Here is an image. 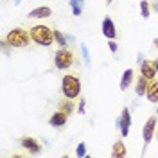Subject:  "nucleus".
I'll return each mask as SVG.
<instances>
[{"mask_svg":"<svg viewBox=\"0 0 158 158\" xmlns=\"http://www.w3.org/2000/svg\"><path fill=\"white\" fill-rule=\"evenodd\" d=\"M29 32L32 41L41 45V47H49L54 41V31L47 27V25H34V27H31Z\"/></svg>","mask_w":158,"mask_h":158,"instance_id":"obj_1","label":"nucleus"},{"mask_svg":"<svg viewBox=\"0 0 158 158\" xmlns=\"http://www.w3.org/2000/svg\"><path fill=\"white\" fill-rule=\"evenodd\" d=\"M61 92H63V95L67 99H77L81 95V81H79L76 76H70L67 74L63 81H61Z\"/></svg>","mask_w":158,"mask_h":158,"instance_id":"obj_2","label":"nucleus"},{"mask_svg":"<svg viewBox=\"0 0 158 158\" xmlns=\"http://www.w3.org/2000/svg\"><path fill=\"white\" fill-rule=\"evenodd\" d=\"M31 32H27L25 29H22V27H15V29H11L7 32V36H6V41L9 43L11 47H27L31 41Z\"/></svg>","mask_w":158,"mask_h":158,"instance_id":"obj_3","label":"nucleus"},{"mask_svg":"<svg viewBox=\"0 0 158 158\" xmlns=\"http://www.w3.org/2000/svg\"><path fill=\"white\" fill-rule=\"evenodd\" d=\"M76 63V58L72 54V50H69L67 47L65 49H59L56 54H54V65L58 70H67L70 69L72 65Z\"/></svg>","mask_w":158,"mask_h":158,"instance_id":"obj_4","label":"nucleus"},{"mask_svg":"<svg viewBox=\"0 0 158 158\" xmlns=\"http://www.w3.org/2000/svg\"><path fill=\"white\" fill-rule=\"evenodd\" d=\"M155 131H156V115L148 118V122L144 124V129H142V137H144V142L149 144L153 137H155Z\"/></svg>","mask_w":158,"mask_h":158,"instance_id":"obj_5","label":"nucleus"},{"mask_svg":"<svg viewBox=\"0 0 158 158\" xmlns=\"http://www.w3.org/2000/svg\"><path fill=\"white\" fill-rule=\"evenodd\" d=\"M101 31H102V34H104L108 40H115L117 38V27H115L113 20L110 18V16H104L102 23H101Z\"/></svg>","mask_w":158,"mask_h":158,"instance_id":"obj_6","label":"nucleus"},{"mask_svg":"<svg viewBox=\"0 0 158 158\" xmlns=\"http://www.w3.org/2000/svg\"><path fill=\"white\" fill-rule=\"evenodd\" d=\"M67 120H69V115H67L65 111L58 110V111H54L52 117L49 118V124L52 126V128H63V126L67 124Z\"/></svg>","mask_w":158,"mask_h":158,"instance_id":"obj_7","label":"nucleus"},{"mask_svg":"<svg viewBox=\"0 0 158 158\" xmlns=\"http://www.w3.org/2000/svg\"><path fill=\"white\" fill-rule=\"evenodd\" d=\"M20 144H22V148H25L27 151H31L32 155H38L40 151H41V146H40V142L36 138L32 137H23L20 140Z\"/></svg>","mask_w":158,"mask_h":158,"instance_id":"obj_8","label":"nucleus"},{"mask_svg":"<svg viewBox=\"0 0 158 158\" xmlns=\"http://www.w3.org/2000/svg\"><path fill=\"white\" fill-rule=\"evenodd\" d=\"M140 74L144 76V77H148L149 81H153V79L156 77V69H155V63H151V61H142V65H140Z\"/></svg>","mask_w":158,"mask_h":158,"instance_id":"obj_9","label":"nucleus"},{"mask_svg":"<svg viewBox=\"0 0 158 158\" xmlns=\"http://www.w3.org/2000/svg\"><path fill=\"white\" fill-rule=\"evenodd\" d=\"M120 117H122V124H120V135H122V137H128L129 128H131V113H129V110L124 108V110H122V113H120Z\"/></svg>","mask_w":158,"mask_h":158,"instance_id":"obj_10","label":"nucleus"},{"mask_svg":"<svg viewBox=\"0 0 158 158\" xmlns=\"http://www.w3.org/2000/svg\"><path fill=\"white\" fill-rule=\"evenodd\" d=\"M50 15H52V9L47 7V6H41V7H36V9H32L27 15V18H49Z\"/></svg>","mask_w":158,"mask_h":158,"instance_id":"obj_11","label":"nucleus"},{"mask_svg":"<svg viewBox=\"0 0 158 158\" xmlns=\"http://www.w3.org/2000/svg\"><path fill=\"white\" fill-rule=\"evenodd\" d=\"M133 76H135L133 69H126V70H124V74H122V79H120V90H122V92L129 88V85L133 83Z\"/></svg>","mask_w":158,"mask_h":158,"instance_id":"obj_12","label":"nucleus"},{"mask_svg":"<svg viewBox=\"0 0 158 158\" xmlns=\"http://www.w3.org/2000/svg\"><path fill=\"white\" fill-rule=\"evenodd\" d=\"M148 88H149V79L144 77V76L140 74L138 79H137V88H135L137 95H146V94H148Z\"/></svg>","mask_w":158,"mask_h":158,"instance_id":"obj_13","label":"nucleus"},{"mask_svg":"<svg viewBox=\"0 0 158 158\" xmlns=\"http://www.w3.org/2000/svg\"><path fill=\"white\" fill-rule=\"evenodd\" d=\"M111 156L113 158H124L126 156V146L122 140H117L113 144V149H111Z\"/></svg>","mask_w":158,"mask_h":158,"instance_id":"obj_14","label":"nucleus"},{"mask_svg":"<svg viewBox=\"0 0 158 158\" xmlns=\"http://www.w3.org/2000/svg\"><path fill=\"white\" fill-rule=\"evenodd\" d=\"M70 9H72V15L74 16H81V13L85 9V0H70Z\"/></svg>","mask_w":158,"mask_h":158,"instance_id":"obj_15","label":"nucleus"},{"mask_svg":"<svg viewBox=\"0 0 158 158\" xmlns=\"http://www.w3.org/2000/svg\"><path fill=\"white\" fill-rule=\"evenodd\" d=\"M148 99L151 102H158V81H153L149 83V88H148Z\"/></svg>","mask_w":158,"mask_h":158,"instance_id":"obj_16","label":"nucleus"},{"mask_svg":"<svg viewBox=\"0 0 158 158\" xmlns=\"http://www.w3.org/2000/svg\"><path fill=\"white\" fill-rule=\"evenodd\" d=\"M59 110H61V111H65V113L70 117V115L74 113V102H72V99L65 97V101H61V102H59Z\"/></svg>","mask_w":158,"mask_h":158,"instance_id":"obj_17","label":"nucleus"},{"mask_svg":"<svg viewBox=\"0 0 158 158\" xmlns=\"http://www.w3.org/2000/svg\"><path fill=\"white\" fill-rule=\"evenodd\" d=\"M54 40H56V43H58L61 49H65L67 47V43H69V40H67V34H63L61 31H54Z\"/></svg>","mask_w":158,"mask_h":158,"instance_id":"obj_18","label":"nucleus"},{"mask_svg":"<svg viewBox=\"0 0 158 158\" xmlns=\"http://www.w3.org/2000/svg\"><path fill=\"white\" fill-rule=\"evenodd\" d=\"M81 54H83V59H85V65H86V67H90V65H92V58H90V50H88V47H86L85 43L81 45Z\"/></svg>","mask_w":158,"mask_h":158,"instance_id":"obj_19","label":"nucleus"},{"mask_svg":"<svg viewBox=\"0 0 158 158\" xmlns=\"http://www.w3.org/2000/svg\"><path fill=\"white\" fill-rule=\"evenodd\" d=\"M149 11H151L149 2L148 0H142V2H140V13H142V18H149Z\"/></svg>","mask_w":158,"mask_h":158,"instance_id":"obj_20","label":"nucleus"},{"mask_svg":"<svg viewBox=\"0 0 158 158\" xmlns=\"http://www.w3.org/2000/svg\"><path fill=\"white\" fill-rule=\"evenodd\" d=\"M76 155H77L79 158H83L85 155H86V144L85 142H79L77 148H76Z\"/></svg>","mask_w":158,"mask_h":158,"instance_id":"obj_21","label":"nucleus"},{"mask_svg":"<svg viewBox=\"0 0 158 158\" xmlns=\"http://www.w3.org/2000/svg\"><path fill=\"white\" fill-rule=\"evenodd\" d=\"M108 49H110V52H113V54H115V52L118 50V43L115 41V40H110V41H108Z\"/></svg>","mask_w":158,"mask_h":158,"instance_id":"obj_22","label":"nucleus"},{"mask_svg":"<svg viewBox=\"0 0 158 158\" xmlns=\"http://www.w3.org/2000/svg\"><path fill=\"white\" fill-rule=\"evenodd\" d=\"M77 113H79V115H83V113H85V99H81V101H79V108H77Z\"/></svg>","mask_w":158,"mask_h":158,"instance_id":"obj_23","label":"nucleus"},{"mask_svg":"<svg viewBox=\"0 0 158 158\" xmlns=\"http://www.w3.org/2000/svg\"><path fill=\"white\" fill-rule=\"evenodd\" d=\"M142 61H144V54H142V52H138V54H137V63H138V65H142Z\"/></svg>","mask_w":158,"mask_h":158,"instance_id":"obj_24","label":"nucleus"},{"mask_svg":"<svg viewBox=\"0 0 158 158\" xmlns=\"http://www.w3.org/2000/svg\"><path fill=\"white\" fill-rule=\"evenodd\" d=\"M67 40H69L70 43H74V41H76V38H74V36H72V34H67Z\"/></svg>","mask_w":158,"mask_h":158,"instance_id":"obj_25","label":"nucleus"},{"mask_svg":"<svg viewBox=\"0 0 158 158\" xmlns=\"http://www.w3.org/2000/svg\"><path fill=\"white\" fill-rule=\"evenodd\" d=\"M151 9H153V11H156V13H158V2H153V6H151Z\"/></svg>","mask_w":158,"mask_h":158,"instance_id":"obj_26","label":"nucleus"},{"mask_svg":"<svg viewBox=\"0 0 158 158\" xmlns=\"http://www.w3.org/2000/svg\"><path fill=\"white\" fill-rule=\"evenodd\" d=\"M153 63H155V69H156V72H158V58L155 59V61H153Z\"/></svg>","mask_w":158,"mask_h":158,"instance_id":"obj_27","label":"nucleus"},{"mask_svg":"<svg viewBox=\"0 0 158 158\" xmlns=\"http://www.w3.org/2000/svg\"><path fill=\"white\" fill-rule=\"evenodd\" d=\"M153 43H155V47L158 49V38H155V41H153Z\"/></svg>","mask_w":158,"mask_h":158,"instance_id":"obj_28","label":"nucleus"},{"mask_svg":"<svg viewBox=\"0 0 158 158\" xmlns=\"http://www.w3.org/2000/svg\"><path fill=\"white\" fill-rule=\"evenodd\" d=\"M20 2H22V0H15V6H20Z\"/></svg>","mask_w":158,"mask_h":158,"instance_id":"obj_29","label":"nucleus"},{"mask_svg":"<svg viewBox=\"0 0 158 158\" xmlns=\"http://www.w3.org/2000/svg\"><path fill=\"white\" fill-rule=\"evenodd\" d=\"M111 2H113V0H106V6H111Z\"/></svg>","mask_w":158,"mask_h":158,"instance_id":"obj_30","label":"nucleus"},{"mask_svg":"<svg viewBox=\"0 0 158 158\" xmlns=\"http://www.w3.org/2000/svg\"><path fill=\"white\" fill-rule=\"evenodd\" d=\"M156 115H158V108H156Z\"/></svg>","mask_w":158,"mask_h":158,"instance_id":"obj_31","label":"nucleus"}]
</instances>
